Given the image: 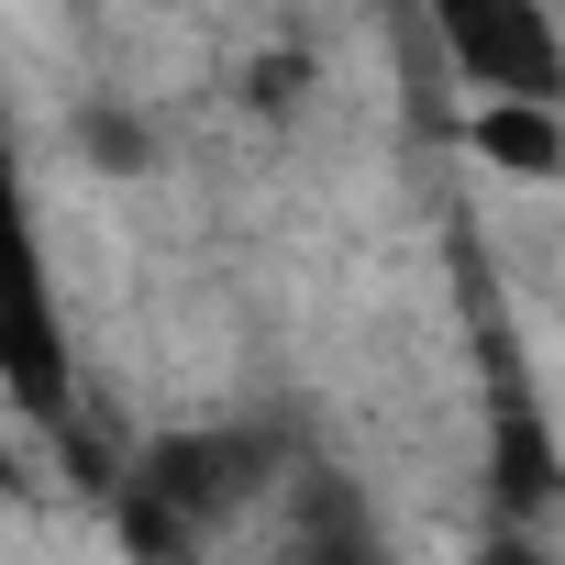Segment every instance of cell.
Listing matches in <instances>:
<instances>
[{
  "instance_id": "1",
  "label": "cell",
  "mask_w": 565,
  "mask_h": 565,
  "mask_svg": "<svg viewBox=\"0 0 565 565\" xmlns=\"http://www.w3.org/2000/svg\"><path fill=\"white\" fill-rule=\"evenodd\" d=\"M111 488H122L134 554H189L266 499V444L255 433H156Z\"/></svg>"
},
{
  "instance_id": "2",
  "label": "cell",
  "mask_w": 565,
  "mask_h": 565,
  "mask_svg": "<svg viewBox=\"0 0 565 565\" xmlns=\"http://www.w3.org/2000/svg\"><path fill=\"white\" fill-rule=\"evenodd\" d=\"M444 67L477 100H565V23L554 0H422Z\"/></svg>"
},
{
  "instance_id": "3",
  "label": "cell",
  "mask_w": 565,
  "mask_h": 565,
  "mask_svg": "<svg viewBox=\"0 0 565 565\" xmlns=\"http://www.w3.org/2000/svg\"><path fill=\"white\" fill-rule=\"evenodd\" d=\"M0 388H12V422H34V433H67V411H78V344H67V311H56V289H45V266L23 277V300H12Z\"/></svg>"
},
{
  "instance_id": "4",
  "label": "cell",
  "mask_w": 565,
  "mask_h": 565,
  "mask_svg": "<svg viewBox=\"0 0 565 565\" xmlns=\"http://www.w3.org/2000/svg\"><path fill=\"white\" fill-rule=\"evenodd\" d=\"M466 145H477L499 178H532V189H554V178H565V100H477Z\"/></svg>"
}]
</instances>
